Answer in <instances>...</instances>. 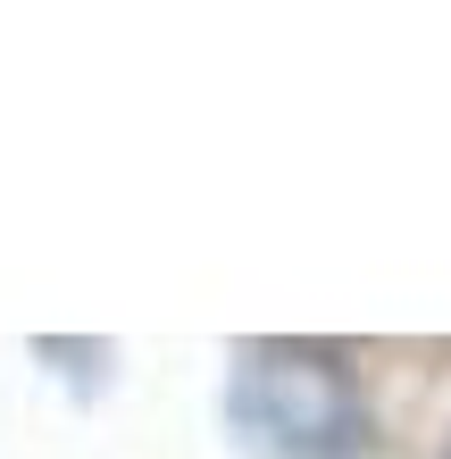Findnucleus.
<instances>
[{"mask_svg":"<svg viewBox=\"0 0 451 459\" xmlns=\"http://www.w3.org/2000/svg\"><path fill=\"white\" fill-rule=\"evenodd\" d=\"M226 435L243 459H360L368 410L334 351L243 342L226 376Z\"/></svg>","mask_w":451,"mask_h":459,"instance_id":"obj_1","label":"nucleus"}]
</instances>
